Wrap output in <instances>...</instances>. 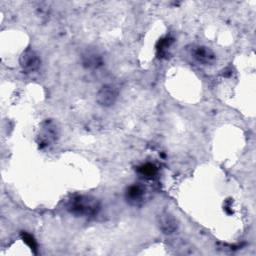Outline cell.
<instances>
[{
  "instance_id": "1",
  "label": "cell",
  "mask_w": 256,
  "mask_h": 256,
  "mask_svg": "<svg viewBox=\"0 0 256 256\" xmlns=\"http://www.w3.org/2000/svg\"><path fill=\"white\" fill-rule=\"evenodd\" d=\"M67 209L77 216H92L98 212L99 203L89 196H77L69 201Z\"/></svg>"
},
{
  "instance_id": "2",
  "label": "cell",
  "mask_w": 256,
  "mask_h": 256,
  "mask_svg": "<svg viewBox=\"0 0 256 256\" xmlns=\"http://www.w3.org/2000/svg\"><path fill=\"white\" fill-rule=\"evenodd\" d=\"M117 98H118V89L111 84H106L102 86L96 95V101L100 105L105 107L112 106L116 102Z\"/></svg>"
},
{
  "instance_id": "3",
  "label": "cell",
  "mask_w": 256,
  "mask_h": 256,
  "mask_svg": "<svg viewBox=\"0 0 256 256\" xmlns=\"http://www.w3.org/2000/svg\"><path fill=\"white\" fill-rule=\"evenodd\" d=\"M191 56L195 61L203 65H210L216 60L214 52L210 48L202 45L193 46L191 49Z\"/></svg>"
},
{
  "instance_id": "4",
  "label": "cell",
  "mask_w": 256,
  "mask_h": 256,
  "mask_svg": "<svg viewBox=\"0 0 256 256\" xmlns=\"http://www.w3.org/2000/svg\"><path fill=\"white\" fill-rule=\"evenodd\" d=\"M20 65L22 69L26 72H32L39 68L40 58L37 53L31 49H27L20 56Z\"/></svg>"
},
{
  "instance_id": "5",
  "label": "cell",
  "mask_w": 256,
  "mask_h": 256,
  "mask_svg": "<svg viewBox=\"0 0 256 256\" xmlns=\"http://www.w3.org/2000/svg\"><path fill=\"white\" fill-rule=\"evenodd\" d=\"M159 228L165 234H172L177 229V221L171 214L165 212L159 216Z\"/></svg>"
},
{
  "instance_id": "6",
  "label": "cell",
  "mask_w": 256,
  "mask_h": 256,
  "mask_svg": "<svg viewBox=\"0 0 256 256\" xmlns=\"http://www.w3.org/2000/svg\"><path fill=\"white\" fill-rule=\"evenodd\" d=\"M144 198V189L140 185H132L127 189L126 199L134 206H138L142 203Z\"/></svg>"
},
{
  "instance_id": "7",
  "label": "cell",
  "mask_w": 256,
  "mask_h": 256,
  "mask_svg": "<svg viewBox=\"0 0 256 256\" xmlns=\"http://www.w3.org/2000/svg\"><path fill=\"white\" fill-rule=\"evenodd\" d=\"M82 63L87 68H97L102 64V58L95 52H86L82 57Z\"/></svg>"
},
{
  "instance_id": "8",
  "label": "cell",
  "mask_w": 256,
  "mask_h": 256,
  "mask_svg": "<svg viewBox=\"0 0 256 256\" xmlns=\"http://www.w3.org/2000/svg\"><path fill=\"white\" fill-rule=\"evenodd\" d=\"M140 173L145 177H151L156 173V167L150 163H147L140 167Z\"/></svg>"
}]
</instances>
